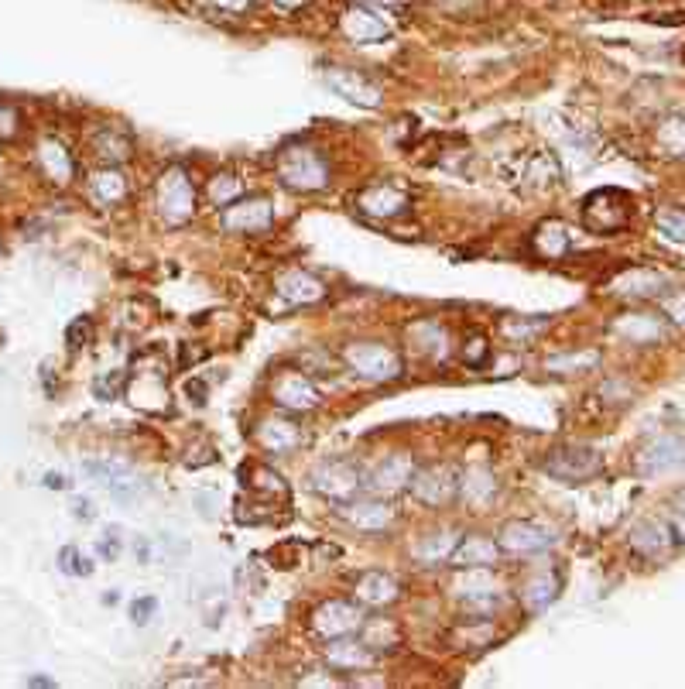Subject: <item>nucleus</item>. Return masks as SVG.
<instances>
[{
	"mask_svg": "<svg viewBox=\"0 0 685 689\" xmlns=\"http://www.w3.org/2000/svg\"><path fill=\"white\" fill-rule=\"evenodd\" d=\"M634 546H638L641 552H648V556H655V552H662L668 546L665 539V528L648 522V525H638L634 528Z\"/></svg>",
	"mask_w": 685,
	"mask_h": 689,
	"instance_id": "72a5a7b5",
	"label": "nucleus"
},
{
	"mask_svg": "<svg viewBox=\"0 0 685 689\" xmlns=\"http://www.w3.org/2000/svg\"><path fill=\"white\" fill-rule=\"evenodd\" d=\"M679 511H682V515H685V491L679 494Z\"/></svg>",
	"mask_w": 685,
	"mask_h": 689,
	"instance_id": "603ef678",
	"label": "nucleus"
},
{
	"mask_svg": "<svg viewBox=\"0 0 685 689\" xmlns=\"http://www.w3.org/2000/svg\"><path fill=\"white\" fill-rule=\"evenodd\" d=\"M257 443H261L268 453H292L295 446L302 443V436H298L295 422L268 419V422H261V429H257Z\"/></svg>",
	"mask_w": 685,
	"mask_h": 689,
	"instance_id": "393cba45",
	"label": "nucleus"
},
{
	"mask_svg": "<svg viewBox=\"0 0 685 689\" xmlns=\"http://www.w3.org/2000/svg\"><path fill=\"white\" fill-rule=\"evenodd\" d=\"M240 480H244L247 491H254L257 501H264V504H268L271 498H278V501L288 498V484L278 474H274L271 467H257V463H247V467L240 470Z\"/></svg>",
	"mask_w": 685,
	"mask_h": 689,
	"instance_id": "4be33fe9",
	"label": "nucleus"
},
{
	"mask_svg": "<svg viewBox=\"0 0 685 689\" xmlns=\"http://www.w3.org/2000/svg\"><path fill=\"white\" fill-rule=\"evenodd\" d=\"M93 148H96V158L107 165H117V162H124V158H131V138L114 131V127H103V131L96 134Z\"/></svg>",
	"mask_w": 685,
	"mask_h": 689,
	"instance_id": "bb28decb",
	"label": "nucleus"
},
{
	"mask_svg": "<svg viewBox=\"0 0 685 689\" xmlns=\"http://www.w3.org/2000/svg\"><path fill=\"white\" fill-rule=\"evenodd\" d=\"M340 515L357 532H388L394 525V508L381 498H346L340 501Z\"/></svg>",
	"mask_w": 685,
	"mask_h": 689,
	"instance_id": "f8f14e48",
	"label": "nucleus"
},
{
	"mask_svg": "<svg viewBox=\"0 0 685 689\" xmlns=\"http://www.w3.org/2000/svg\"><path fill=\"white\" fill-rule=\"evenodd\" d=\"M124 388H127V371H110V374H103V378H96L93 384L96 398H103V402L124 398Z\"/></svg>",
	"mask_w": 685,
	"mask_h": 689,
	"instance_id": "f704fd0d",
	"label": "nucleus"
},
{
	"mask_svg": "<svg viewBox=\"0 0 685 689\" xmlns=\"http://www.w3.org/2000/svg\"><path fill=\"white\" fill-rule=\"evenodd\" d=\"M340 28H343V35L357 45H374V42H384V38L391 35V24L384 21L381 14H374V7L370 4L346 7L343 18H340Z\"/></svg>",
	"mask_w": 685,
	"mask_h": 689,
	"instance_id": "4468645a",
	"label": "nucleus"
},
{
	"mask_svg": "<svg viewBox=\"0 0 685 689\" xmlns=\"http://www.w3.org/2000/svg\"><path fill=\"white\" fill-rule=\"evenodd\" d=\"M367 631H370V642H367L370 652H377V648H391V645H398V628H394L391 621L374 618V624H367Z\"/></svg>",
	"mask_w": 685,
	"mask_h": 689,
	"instance_id": "e433bc0d",
	"label": "nucleus"
},
{
	"mask_svg": "<svg viewBox=\"0 0 685 689\" xmlns=\"http://www.w3.org/2000/svg\"><path fill=\"white\" fill-rule=\"evenodd\" d=\"M542 470L552 480H562V484H586V480L600 477L603 456L590 446H559L542 460Z\"/></svg>",
	"mask_w": 685,
	"mask_h": 689,
	"instance_id": "20e7f679",
	"label": "nucleus"
},
{
	"mask_svg": "<svg viewBox=\"0 0 685 689\" xmlns=\"http://www.w3.org/2000/svg\"><path fill=\"white\" fill-rule=\"evenodd\" d=\"M274 292H278L292 309L316 306V302L326 299V285H322L316 275H309V271H298V268L285 271V275L274 282Z\"/></svg>",
	"mask_w": 685,
	"mask_h": 689,
	"instance_id": "2eb2a0df",
	"label": "nucleus"
},
{
	"mask_svg": "<svg viewBox=\"0 0 685 689\" xmlns=\"http://www.w3.org/2000/svg\"><path fill=\"white\" fill-rule=\"evenodd\" d=\"M59 570L66 573V576H90L93 573V563L76 546H66V549L59 552Z\"/></svg>",
	"mask_w": 685,
	"mask_h": 689,
	"instance_id": "c9c22d12",
	"label": "nucleus"
},
{
	"mask_svg": "<svg viewBox=\"0 0 685 689\" xmlns=\"http://www.w3.org/2000/svg\"><path fill=\"white\" fill-rule=\"evenodd\" d=\"M497 559H501V546H497V539L470 532V535H459L446 563L456 566V570H483V566H494Z\"/></svg>",
	"mask_w": 685,
	"mask_h": 689,
	"instance_id": "ddd939ff",
	"label": "nucleus"
},
{
	"mask_svg": "<svg viewBox=\"0 0 685 689\" xmlns=\"http://www.w3.org/2000/svg\"><path fill=\"white\" fill-rule=\"evenodd\" d=\"M45 487H52V491H62V487H69V480L62 474H45Z\"/></svg>",
	"mask_w": 685,
	"mask_h": 689,
	"instance_id": "de8ad7c7",
	"label": "nucleus"
},
{
	"mask_svg": "<svg viewBox=\"0 0 685 689\" xmlns=\"http://www.w3.org/2000/svg\"><path fill=\"white\" fill-rule=\"evenodd\" d=\"M209 11H220V14H240L251 7V0H203Z\"/></svg>",
	"mask_w": 685,
	"mask_h": 689,
	"instance_id": "79ce46f5",
	"label": "nucleus"
},
{
	"mask_svg": "<svg viewBox=\"0 0 685 689\" xmlns=\"http://www.w3.org/2000/svg\"><path fill=\"white\" fill-rule=\"evenodd\" d=\"M459 487V474L449 467H429V470H415L408 480V491L415 494L422 504L429 508H439V504H449L456 498Z\"/></svg>",
	"mask_w": 685,
	"mask_h": 689,
	"instance_id": "9d476101",
	"label": "nucleus"
},
{
	"mask_svg": "<svg viewBox=\"0 0 685 689\" xmlns=\"http://www.w3.org/2000/svg\"><path fill=\"white\" fill-rule=\"evenodd\" d=\"M682 443H675V439H662V443H655L648 453H644V470H665L672 467V463L682 460Z\"/></svg>",
	"mask_w": 685,
	"mask_h": 689,
	"instance_id": "473e14b6",
	"label": "nucleus"
},
{
	"mask_svg": "<svg viewBox=\"0 0 685 689\" xmlns=\"http://www.w3.org/2000/svg\"><path fill=\"white\" fill-rule=\"evenodd\" d=\"M364 4H370V7H377V4H388V7H398V4H408V0H364Z\"/></svg>",
	"mask_w": 685,
	"mask_h": 689,
	"instance_id": "3c124183",
	"label": "nucleus"
},
{
	"mask_svg": "<svg viewBox=\"0 0 685 689\" xmlns=\"http://www.w3.org/2000/svg\"><path fill=\"white\" fill-rule=\"evenodd\" d=\"M531 330H538V323H518V319H511V323H504V333L511 336V340H525Z\"/></svg>",
	"mask_w": 685,
	"mask_h": 689,
	"instance_id": "a18cd8bd",
	"label": "nucleus"
},
{
	"mask_svg": "<svg viewBox=\"0 0 685 689\" xmlns=\"http://www.w3.org/2000/svg\"><path fill=\"white\" fill-rule=\"evenodd\" d=\"M155 611H158V600L155 597H141V600H134V604H131L134 624H148L151 618H155Z\"/></svg>",
	"mask_w": 685,
	"mask_h": 689,
	"instance_id": "ea45409f",
	"label": "nucleus"
},
{
	"mask_svg": "<svg viewBox=\"0 0 685 689\" xmlns=\"http://www.w3.org/2000/svg\"><path fill=\"white\" fill-rule=\"evenodd\" d=\"M326 86L346 96L357 107H381V90L370 79L357 76L353 69H326Z\"/></svg>",
	"mask_w": 685,
	"mask_h": 689,
	"instance_id": "f3484780",
	"label": "nucleus"
},
{
	"mask_svg": "<svg viewBox=\"0 0 685 689\" xmlns=\"http://www.w3.org/2000/svg\"><path fill=\"white\" fill-rule=\"evenodd\" d=\"M312 487H316L322 498L346 501V498H357L360 487H364V477H360V470L346 460H322L319 467L312 470Z\"/></svg>",
	"mask_w": 685,
	"mask_h": 689,
	"instance_id": "6e6552de",
	"label": "nucleus"
},
{
	"mask_svg": "<svg viewBox=\"0 0 685 689\" xmlns=\"http://www.w3.org/2000/svg\"><path fill=\"white\" fill-rule=\"evenodd\" d=\"M459 535L456 532H435V535H425L422 542L415 546V556L422 559V563H446L449 552H453Z\"/></svg>",
	"mask_w": 685,
	"mask_h": 689,
	"instance_id": "c85d7f7f",
	"label": "nucleus"
},
{
	"mask_svg": "<svg viewBox=\"0 0 685 689\" xmlns=\"http://www.w3.org/2000/svg\"><path fill=\"white\" fill-rule=\"evenodd\" d=\"M326 659H329V666L346 669V672H357V669L374 666V652H370L364 642H353L350 635H346V638H333V642L326 645Z\"/></svg>",
	"mask_w": 685,
	"mask_h": 689,
	"instance_id": "aec40b11",
	"label": "nucleus"
},
{
	"mask_svg": "<svg viewBox=\"0 0 685 689\" xmlns=\"http://www.w3.org/2000/svg\"><path fill=\"white\" fill-rule=\"evenodd\" d=\"M360 210L367 216H374V220H394V216H401L408 210V192L401 186H394V182H377V186L364 189Z\"/></svg>",
	"mask_w": 685,
	"mask_h": 689,
	"instance_id": "dca6fc26",
	"label": "nucleus"
},
{
	"mask_svg": "<svg viewBox=\"0 0 685 689\" xmlns=\"http://www.w3.org/2000/svg\"><path fill=\"white\" fill-rule=\"evenodd\" d=\"M490 494H494V477H490L487 470H470V474L459 477L456 498H463L470 504H480L483 498H490Z\"/></svg>",
	"mask_w": 685,
	"mask_h": 689,
	"instance_id": "7c9ffc66",
	"label": "nucleus"
},
{
	"mask_svg": "<svg viewBox=\"0 0 685 689\" xmlns=\"http://www.w3.org/2000/svg\"><path fill=\"white\" fill-rule=\"evenodd\" d=\"M155 206L168 223H185L196 213V186H192L189 172L179 165L165 168L155 186Z\"/></svg>",
	"mask_w": 685,
	"mask_h": 689,
	"instance_id": "f03ea898",
	"label": "nucleus"
},
{
	"mask_svg": "<svg viewBox=\"0 0 685 689\" xmlns=\"http://www.w3.org/2000/svg\"><path fill=\"white\" fill-rule=\"evenodd\" d=\"M117 528H110V532H107V542H103V546H100V556L103 559H117Z\"/></svg>",
	"mask_w": 685,
	"mask_h": 689,
	"instance_id": "49530a36",
	"label": "nucleus"
},
{
	"mask_svg": "<svg viewBox=\"0 0 685 689\" xmlns=\"http://www.w3.org/2000/svg\"><path fill=\"white\" fill-rule=\"evenodd\" d=\"M66 340H69V350H83L86 343L93 340V319L90 316H76L69 323L66 330Z\"/></svg>",
	"mask_w": 685,
	"mask_h": 689,
	"instance_id": "4c0bfd02",
	"label": "nucleus"
},
{
	"mask_svg": "<svg viewBox=\"0 0 685 689\" xmlns=\"http://www.w3.org/2000/svg\"><path fill=\"white\" fill-rule=\"evenodd\" d=\"M459 360H463L466 367H473V371H483L490 360V340L483 333H470L463 347H459Z\"/></svg>",
	"mask_w": 685,
	"mask_h": 689,
	"instance_id": "2f4dec72",
	"label": "nucleus"
},
{
	"mask_svg": "<svg viewBox=\"0 0 685 689\" xmlns=\"http://www.w3.org/2000/svg\"><path fill=\"white\" fill-rule=\"evenodd\" d=\"M590 364H596V354H562L548 360L552 371H559V367H590Z\"/></svg>",
	"mask_w": 685,
	"mask_h": 689,
	"instance_id": "a19ab883",
	"label": "nucleus"
},
{
	"mask_svg": "<svg viewBox=\"0 0 685 689\" xmlns=\"http://www.w3.org/2000/svg\"><path fill=\"white\" fill-rule=\"evenodd\" d=\"M271 223H274V206L264 196H244L223 210V230L227 234L257 237V234H268Z\"/></svg>",
	"mask_w": 685,
	"mask_h": 689,
	"instance_id": "423d86ee",
	"label": "nucleus"
},
{
	"mask_svg": "<svg viewBox=\"0 0 685 689\" xmlns=\"http://www.w3.org/2000/svg\"><path fill=\"white\" fill-rule=\"evenodd\" d=\"M312 628H316V635L322 642H333V638H346V635H353V631L364 628V614H360V607L350 604V600H326V604H319L316 614H312Z\"/></svg>",
	"mask_w": 685,
	"mask_h": 689,
	"instance_id": "1a4fd4ad",
	"label": "nucleus"
},
{
	"mask_svg": "<svg viewBox=\"0 0 685 689\" xmlns=\"http://www.w3.org/2000/svg\"><path fill=\"white\" fill-rule=\"evenodd\" d=\"M185 395H189V398H192V402H196V405H203L206 398H209V384H206V381H196V378H192V381H185Z\"/></svg>",
	"mask_w": 685,
	"mask_h": 689,
	"instance_id": "c03bdc74",
	"label": "nucleus"
},
{
	"mask_svg": "<svg viewBox=\"0 0 685 689\" xmlns=\"http://www.w3.org/2000/svg\"><path fill=\"white\" fill-rule=\"evenodd\" d=\"M38 162H42L45 175L55 182V186H66V182L72 179V172H76V162H72V155L62 148L59 141H45L42 148H38Z\"/></svg>",
	"mask_w": 685,
	"mask_h": 689,
	"instance_id": "a878e982",
	"label": "nucleus"
},
{
	"mask_svg": "<svg viewBox=\"0 0 685 689\" xmlns=\"http://www.w3.org/2000/svg\"><path fill=\"white\" fill-rule=\"evenodd\" d=\"M658 227H662L672 240H685V213L682 210L662 213V216H658Z\"/></svg>",
	"mask_w": 685,
	"mask_h": 689,
	"instance_id": "58836bf2",
	"label": "nucleus"
},
{
	"mask_svg": "<svg viewBox=\"0 0 685 689\" xmlns=\"http://www.w3.org/2000/svg\"><path fill=\"white\" fill-rule=\"evenodd\" d=\"M72 511H76V518H93V511H90V501H83V498H76V504H72Z\"/></svg>",
	"mask_w": 685,
	"mask_h": 689,
	"instance_id": "09e8293b",
	"label": "nucleus"
},
{
	"mask_svg": "<svg viewBox=\"0 0 685 689\" xmlns=\"http://www.w3.org/2000/svg\"><path fill=\"white\" fill-rule=\"evenodd\" d=\"M124 398L141 408V412H161L168 402V378H165V367L158 364H134V371L127 374V388Z\"/></svg>",
	"mask_w": 685,
	"mask_h": 689,
	"instance_id": "0eeeda50",
	"label": "nucleus"
},
{
	"mask_svg": "<svg viewBox=\"0 0 685 689\" xmlns=\"http://www.w3.org/2000/svg\"><path fill=\"white\" fill-rule=\"evenodd\" d=\"M127 192H131V182H127V175L120 172L117 165H107V168H100V172H93V179H90L93 203L117 206V203H124V199H127Z\"/></svg>",
	"mask_w": 685,
	"mask_h": 689,
	"instance_id": "6ab92c4d",
	"label": "nucleus"
},
{
	"mask_svg": "<svg viewBox=\"0 0 685 689\" xmlns=\"http://www.w3.org/2000/svg\"><path fill=\"white\" fill-rule=\"evenodd\" d=\"M555 542V535L542 528L538 522H507L497 532V546L507 556H538Z\"/></svg>",
	"mask_w": 685,
	"mask_h": 689,
	"instance_id": "9b49d317",
	"label": "nucleus"
},
{
	"mask_svg": "<svg viewBox=\"0 0 685 689\" xmlns=\"http://www.w3.org/2000/svg\"><path fill=\"white\" fill-rule=\"evenodd\" d=\"M353 590H357L360 604H367V607H388V604H394V600L401 597L398 580H394V576H388V573H381V570L364 573Z\"/></svg>",
	"mask_w": 685,
	"mask_h": 689,
	"instance_id": "a211bd4d",
	"label": "nucleus"
},
{
	"mask_svg": "<svg viewBox=\"0 0 685 689\" xmlns=\"http://www.w3.org/2000/svg\"><path fill=\"white\" fill-rule=\"evenodd\" d=\"M274 398H278L281 408H292V412H309V408H316V402H319V391L312 388V381L302 378V374H288V378L278 381Z\"/></svg>",
	"mask_w": 685,
	"mask_h": 689,
	"instance_id": "412c9836",
	"label": "nucleus"
},
{
	"mask_svg": "<svg viewBox=\"0 0 685 689\" xmlns=\"http://www.w3.org/2000/svg\"><path fill=\"white\" fill-rule=\"evenodd\" d=\"M555 597H559V576H555V573H542L538 580H531L525 587L528 611H545Z\"/></svg>",
	"mask_w": 685,
	"mask_h": 689,
	"instance_id": "c756f323",
	"label": "nucleus"
},
{
	"mask_svg": "<svg viewBox=\"0 0 685 689\" xmlns=\"http://www.w3.org/2000/svg\"><path fill=\"white\" fill-rule=\"evenodd\" d=\"M278 179L295 192H322L329 189L333 172H329V162L319 148L295 144V148L278 155Z\"/></svg>",
	"mask_w": 685,
	"mask_h": 689,
	"instance_id": "f257e3e1",
	"label": "nucleus"
},
{
	"mask_svg": "<svg viewBox=\"0 0 685 689\" xmlns=\"http://www.w3.org/2000/svg\"><path fill=\"white\" fill-rule=\"evenodd\" d=\"M237 199H240V179L233 172H220L206 182V203L213 206V210H227Z\"/></svg>",
	"mask_w": 685,
	"mask_h": 689,
	"instance_id": "cd10ccee",
	"label": "nucleus"
},
{
	"mask_svg": "<svg viewBox=\"0 0 685 689\" xmlns=\"http://www.w3.org/2000/svg\"><path fill=\"white\" fill-rule=\"evenodd\" d=\"M343 360H346V367L364 381L384 384V381L401 378V357L394 354L391 347H384V343H367V340L350 343V347L343 350Z\"/></svg>",
	"mask_w": 685,
	"mask_h": 689,
	"instance_id": "7ed1b4c3",
	"label": "nucleus"
},
{
	"mask_svg": "<svg viewBox=\"0 0 685 689\" xmlns=\"http://www.w3.org/2000/svg\"><path fill=\"white\" fill-rule=\"evenodd\" d=\"M0 134H4V138L18 134V110L7 107V103H0Z\"/></svg>",
	"mask_w": 685,
	"mask_h": 689,
	"instance_id": "37998d69",
	"label": "nucleus"
},
{
	"mask_svg": "<svg viewBox=\"0 0 685 689\" xmlns=\"http://www.w3.org/2000/svg\"><path fill=\"white\" fill-rule=\"evenodd\" d=\"M411 474H415V470H411L408 456L394 453V456H388V460L377 463V467L370 470V480H364V484H370L374 491H401V487H408Z\"/></svg>",
	"mask_w": 685,
	"mask_h": 689,
	"instance_id": "5701e85b",
	"label": "nucleus"
},
{
	"mask_svg": "<svg viewBox=\"0 0 685 689\" xmlns=\"http://www.w3.org/2000/svg\"><path fill=\"white\" fill-rule=\"evenodd\" d=\"M271 4H278L281 11H298V7H305L309 0H271Z\"/></svg>",
	"mask_w": 685,
	"mask_h": 689,
	"instance_id": "8fccbe9b",
	"label": "nucleus"
},
{
	"mask_svg": "<svg viewBox=\"0 0 685 689\" xmlns=\"http://www.w3.org/2000/svg\"><path fill=\"white\" fill-rule=\"evenodd\" d=\"M631 220V199L617 189H600L586 199L583 206V223L593 234H617Z\"/></svg>",
	"mask_w": 685,
	"mask_h": 689,
	"instance_id": "39448f33",
	"label": "nucleus"
},
{
	"mask_svg": "<svg viewBox=\"0 0 685 689\" xmlns=\"http://www.w3.org/2000/svg\"><path fill=\"white\" fill-rule=\"evenodd\" d=\"M531 244H535L538 258H545V261H559L562 254L569 251V244H572L569 227H566V223H559V220H545V223H538V227H535V237H531Z\"/></svg>",
	"mask_w": 685,
	"mask_h": 689,
	"instance_id": "b1692460",
	"label": "nucleus"
}]
</instances>
